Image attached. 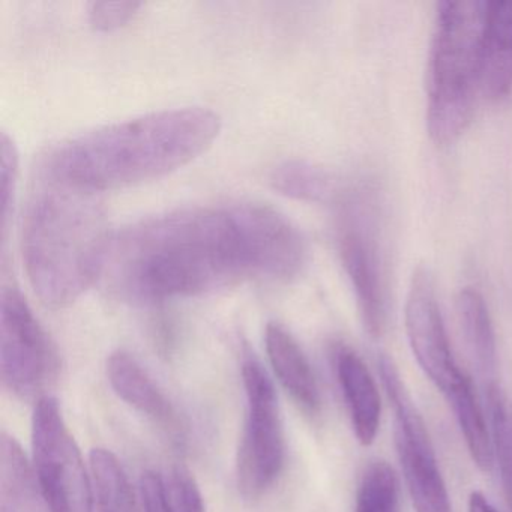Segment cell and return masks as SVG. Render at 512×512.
Returning <instances> with one entry per match:
<instances>
[{
  "instance_id": "obj_21",
  "label": "cell",
  "mask_w": 512,
  "mask_h": 512,
  "mask_svg": "<svg viewBox=\"0 0 512 512\" xmlns=\"http://www.w3.org/2000/svg\"><path fill=\"white\" fill-rule=\"evenodd\" d=\"M161 482L166 512H205L202 491L184 467H173Z\"/></svg>"
},
{
  "instance_id": "obj_6",
  "label": "cell",
  "mask_w": 512,
  "mask_h": 512,
  "mask_svg": "<svg viewBox=\"0 0 512 512\" xmlns=\"http://www.w3.org/2000/svg\"><path fill=\"white\" fill-rule=\"evenodd\" d=\"M380 376L394 410V440L415 512H452L427 424L407 392L392 359L382 356Z\"/></svg>"
},
{
  "instance_id": "obj_10",
  "label": "cell",
  "mask_w": 512,
  "mask_h": 512,
  "mask_svg": "<svg viewBox=\"0 0 512 512\" xmlns=\"http://www.w3.org/2000/svg\"><path fill=\"white\" fill-rule=\"evenodd\" d=\"M404 325L419 368L443 395L448 394L466 373L455 361L437 304L433 275L425 266H419L410 281Z\"/></svg>"
},
{
  "instance_id": "obj_14",
  "label": "cell",
  "mask_w": 512,
  "mask_h": 512,
  "mask_svg": "<svg viewBox=\"0 0 512 512\" xmlns=\"http://www.w3.org/2000/svg\"><path fill=\"white\" fill-rule=\"evenodd\" d=\"M107 377L113 391L125 403L154 421L172 424L175 419L172 404L130 353L118 350L110 355Z\"/></svg>"
},
{
  "instance_id": "obj_2",
  "label": "cell",
  "mask_w": 512,
  "mask_h": 512,
  "mask_svg": "<svg viewBox=\"0 0 512 512\" xmlns=\"http://www.w3.org/2000/svg\"><path fill=\"white\" fill-rule=\"evenodd\" d=\"M220 130L221 118L212 110H163L65 140L50 149L40 169L97 193L131 187L196 160Z\"/></svg>"
},
{
  "instance_id": "obj_18",
  "label": "cell",
  "mask_w": 512,
  "mask_h": 512,
  "mask_svg": "<svg viewBox=\"0 0 512 512\" xmlns=\"http://www.w3.org/2000/svg\"><path fill=\"white\" fill-rule=\"evenodd\" d=\"M488 418H490L493 460L497 464L503 494L512 511V401L499 383L487 388Z\"/></svg>"
},
{
  "instance_id": "obj_20",
  "label": "cell",
  "mask_w": 512,
  "mask_h": 512,
  "mask_svg": "<svg viewBox=\"0 0 512 512\" xmlns=\"http://www.w3.org/2000/svg\"><path fill=\"white\" fill-rule=\"evenodd\" d=\"M355 512H400L397 473L386 461H373L362 473Z\"/></svg>"
},
{
  "instance_id": "obj_23",
  "label": "cell",
  "mask_w": 512,
  "mask_h": 512,
  "mask_svg": "<svg viewBox=\"0 0 512 512\" xmlns=\"http://www.w3.org/2000/svg\"><path fill=\"white\" fill-rule=\"evenodd\" d=\"M140 7L139 2H92L88 8L89 23L95 31H118L136 17Z\"/></svg>"
},
{
  "instance_id": "obj_26",
  "label": "cell",
  "mask_w": 512,
  "mask_h": 512,
  "mask_svg": "<svg viewBox=\"0 0 512 512\" xmlns=\"http://www.w3.org/2000/svg\"><path fill=\"white\" fill-rule=\"evenodd\" d=\"M469 512H499L490 500L481 493V491H472L469 496V503H467Z\"/></svg>"
},
{
  "instance_id": "obj_17",
  "label": "cell",
  "mask_w": 512,
  "mask_h": 512,
  "mask_svg": "<svg viewBox=\"0 0 512 512\" xmlns=\"http://www.w3.org/2000/svg\"><path fill=\"white\" fill-rule=\"evenodd\" d=\"M89 467L92 512H139V503L127 472L112 451L106 448L92 449Z\"/></svg>"
},
{
  "instance_id": "obj_13",
  "label": "cell",
  "mask_w": 512,
  "mask_h": 512,
  "mask_svg": "<svg viewBox=\"0 0 512 512\" xmlns=\"http://www.w3.org/2000/svg\"><path fill=\"white\" fill-rule=\"evenodd\" d=\"M265 341L272 370L283 388L305 412L316 413L320 409L319 385L295 338L278 323H269Z\"/></svg>"
},
{
  "instance_id": "obj_3",
  "label": "cell",
  "mask_w": 512,
  "mask_h": 512,
  "mask_svg": "<svg viewBox=\"0 0 512 512\" xmlns=\"http://www.w3.org/2000/svg\"><path fill=\"white\" fill-rule=\"evenodd\" d=\"M110 235L100 193L38 169L23 218L22 253L44 305L68 307L98 283Z\"/></svg>"
},
{
  "instance_id": "obj_22",
  "label": "cell",
  "mask_w": 512,
  "mask_h": 512,
  "mask_svg": "<svg viewBox=\"0 0 512 512\" xmlns=\"http://www.w3.org/2000/svg\"><path fill=\"white\" fill-rule=\"evenodd\" d=\"M29 470L28 461L23 455L22 448L14 437L2 434V484L4 490L10 491L11 497L16 500H25L29 496L34 485Z\"/></svg>"
},
{
  "instance_id": "obj_7",
  "label": "cell",
  "mask_w": 512,
  "mask_h": 512,
  "mask_svg": "<svg viewBox=\"0 0 512 512\" xmlns=\"http://www.w3.org/2000/svg\"><path fill=\"white\" fill-rule=\"evenodd\" d=\"M338 250L365 329L371 337H380L386 323V289L374 191H355L341 205Z\"/></svg>"
},
{
  "instance_id": "obj_9",
  "label": "cell",
  "mask_w": 512,
  "mask_h": 512,
  "mask_svg": "<svg viewBox=\"0 0 512 512\" xmlns=\"http://www.w3.org/2000/svg\"><path fill=\"white\" fill-rule=\"evenodd\" d=\"M58 368L55 347L17 287H5L0 301V374L22 400H41Z\"/></svg>"
},
{
  "instance_id": "obj_12",
  "label": "cell",
  "mask_w": 512,
  "mask_h": 512,
  "mask_svg": "<svg viewBox=\"0 0 512 512\" xmlns=\"http://www.w3.org/2000/svg\"><path fill=\"white\" fill-rule=\"evenodd\" d=\"M335 368L349 409L353 433L362 446L373 445L382 418V403L376 380L361 356L349 347L338 350Z\"/></svg>"
},
{
  "instance_id": "obj_8",
  "label": "cell",
  "mask_w": 512,
  "mask_h": 512,
  "mask_svg": "<svg viewBox=\"0 0 512 512\" xmlns=\"http://www.w3.org/2000/svg\"><path fill=\"white\" fill-rule=\"evenodd\" d=\"M247 419L238 451V485L247 499L263 496L280 476L286 457L283 421L274 385L256 359L242 365Z\"/></svg>"
},
{
  "instance_id": "obj_16",
  "label": "cell",
  "mask_w": 512,
  "mask_h": 512,
  "mask_svg": "<svg viewBox=\"0 0 512 512\" xmlns=\"http://www.w3.org/2000/svg\"><path fill=\"white\" fill-rule=\"evenodd\" d=\"M445 398L454 412L473 463L482 472H491L494 460L490 427L485 421L484 410L476 397L475 386L470 377L466 374Z\"/></svg>"
},
{
  "instance_id": "obj_24",
  "label": "cell",
  "mask_w": 512,
  "mask_h": 512,
  "mask_svg": "<svg viewBox=\"0 0 512 512\" xmlns=\"http://www.w3.org/2000/svg\"><path fill=\"white\" fill-rule=\"evenodd\" d=\"M19 158H17L16 146L8 139L7 134L2 136V215H4V230L7 227L8 218L13 208L14 193H16L17 172H19Z\"/></svg>"
},
{
  "instance_id": "obj_5",
  "label": "cell",
  "mask_w": 512,
  "mask_h": 512,
  "mask_svg": "<svg viewBox=\"0 0 512 512\" xmlns=\"http://www.w3.org/2000/svg\"><path fill=\"white\" fill-rule=\"evenodd\" d=\"M35 478L49 512H92L91 475L56 398L44 395L32 418Z\"/></svg>"
},
{
  "instance_id": "obj_15",
  "label": "cell",
  "mask_w": 512,
  "mask_h": 512,
  "mask_svg": "<svg viewBox=\"0 0 512 512\" xmlns=\"http://www.w3.org/2000/svg\"><path fill=\"white\" fill-rule=\"evenodd\" d=\"M455 311L464 343L476 367L481 373H494L497 367L496 334L484 296L478 290L466 287L458 293Z\"/></svg>"
},
{
  "instance_id": "obj_11",
  "label": "cell",
  "mask_w": 512,
  "mask_h": 512,
  "mask_svg": "<svg viewBox=\"0 0 512 512\" xmlns=\"http://www.w3.org/2000/svg\"><path fill=\"white\" fill-rule=\"evenodd\" d=\"M479 88L491 101L503 100L512 91V2L485 5Z\"/></svg>"
},
{
  "instance_id": "obj_4",
  "label": "cell",
  "mask_w": 512,
  "mask_h": 512,
  "mask_svg": "<svg viewBox=\"0 0 512 512\" xmlns=\"http://www.w3.org/2000/svg\"><path fill=\"white\" fill-rule=\"evenodd\" d=\"M485 5L479 0L440 2L427 70V130L449 146L472 122L479 88Z\"/></svg>"
},
{
  "instance_id": "obj_19",
  "label": "cell",
  "mask_w": 512,
  "mask_h": 512,
  "mask_svg": "<svg viewBox=\"0 0 512 512\" xmlns=\"http://www.w3.org/2000/svg\"><path fill=\"white\" fill-rule=\"evenodd\" d=\"M271 184L284 196L305 202H325L332 194L329 176L307 161H286L275 167Z\"/></svg>"
},
{
  "instance_id": "obj_25",
  "label": "cell",
  "mask_w": 512,
  "mask_h": 512,
  "mask_svg": "<svg viewBox=\"0 0 512 512\" xmlns=\"http://www.w3.org/2000/svg\"><path fill=\"white\" fill-rule=\"evenodd\" d=\"M142 499L145 512H166L163 482L157 473L146 472L142 478Z\"/></svg>"
},
{
  "instance_id": "obj_1",
  "label": "cell",
  "mask_w": 512,
  "mask_h": 512,
  "mask_svg": "<svg viewBox=\"0 0 512 512\" xmlns=\"http://www.w3.org/2000/svg\"><path fill=\"white\" fill-rule=\"evenodd\" d=\"M302 233L257 203L176 209L112 233L98 283L136 304H155L251 281H287L307 265Z\"/></svg>"
}]
</instances>
